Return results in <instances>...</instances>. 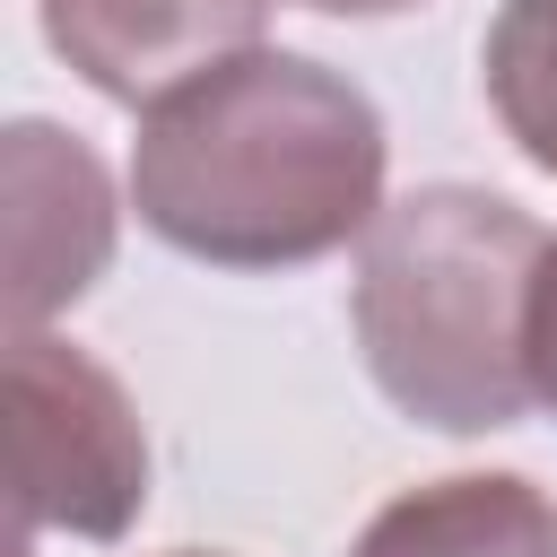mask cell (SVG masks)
Wrapping results in <instances>:
<instances>
[{
    "instance_id": "cell-7",
    "label": "cell",
    "mask_w": 557,
    "mask_h": 557,
    "mask_svg": "<svg viewBox=\"0 0 557 557\" xmlns=\"http://www.w3.org/2000/svg\"><path fill=\"white\" fill-rule=\"evenodd\" d=\"M479 70L505 139L540 174H557V0H505L479 44Z\"/></svg>"
},
{
    "instance_id": "cell-4",
    "label": "cell",
    "mask_w": 557,
    "mask_h": 557,
    "mask_svg": "<svg viewBox=\"0 0 557 557\" xmlns=\"http://www.w3.org/2000/svg\"><path fill=\"white\" fill-rule=\"evenodd\" d=\"M0 183H9V331H44L113 261L122 226L113 174L78 131L26 113L0 131Z\"/></svg>"
},
{
    "instance_id": "cell-10",
    "label": "cell",
    "mask_w": 557,
    "mask_h": 557,
    "mask_svg": "<svg viewBox=\"0 0 557 557\" xmlns=\"http://www.w3.org/2000/svg\"><path fill=\"white\" fill-rule=\"evenodd\" d=\"M165 557H226V548H165Z\"/></svg>"
},
{
    "instance_id": "cell-1",
    "label": "cell",
    "mask_w": 557,
    "mask_h": 557,
    "mask_svg": "<svg viewBox=\"0 0 557 557\" xmlns=\"http://www.w3.org/2000/svg\"><path fill=\"white\" fill-rule=\"evenodd\" d=\"M383 113L313 52H235L139 113L131 209L209 270H305L383 218Z\"/></svg>"
},
{
    "instance_id": "cell-2",
    "label": "cell",
    "mask_w": 557,
    "mask_h": 557,
    "mask_svg": "<svg viewBox=\"0 0 557 557\" xmlns=\"http://www.w3.org/2000/svg\"><path fill=\"white\" fill-rule=\"evenodd\" d=\"M548 235L487 183H418L357 244L348 322L374 392L435 435H496L531 409V278Z\"/></svg>"
},
{
    "instance_id": "cell-5",
    "label": "cell",
    "mask_w": 557,
    "mask_h": 557,
    "mask_svg": "<svg viewBox=\"0 0 557 557\" xmlns=\"http://www.w3.org/2000/svg\"><path fill=\"white\" fill-rule=\"evenodd\" d=\"M44 44L104 96V104H165L174 87L261 52L270 0H35Z\"/></svg>"
},
{
    "instance_id": "cell-6",
    "label": "cell",
    "mask_w": 557,
    "mask_h": 557,
    "mask_svg": "<svg viewBox=\"0 0 557 557\" xmlns=\"http://www.w3.org/2000/svg\"><path fill=\"white\" fill-rule=\"evenodd\" d=\"M348 557H557V496L522 470H453L400 487Z\"/></svg>"
},
{
    "instance_id": "cell-3",
    "label": "cell",
    "mask_w": 557,
    "mask_h": 557,
    "mask_svg": "<svg viewBox=\"0 0 557 557\" xmlns=\"http://www.w3.org/2000/svg\"><path fill=\"white\" fill-rule=\"evenodd\" d=\"M9 461L17 548H35L44 531L122 540L148 505V435L122 374L52 331H9Z\"/></svg>"
},
{
    "instance_id": "cell-8",
    "label": "cell",
    "mask_w": 557,
    "mask_h": 557,
    "mask_svg": "<svg viewBox=\"0 0 557 557\" xmlns=\"http://www.w3.org/2000/svg\"><path fill=\"white\" fill-rule=\"evenodd\" d=\"M522 357H531V400L557 418V235H548L540 278H531V331H522Z\"/></svg>"
},
{
    "instance_id": "cell-9",
    "label": "cell",
    "mask_w": 557,
    "mask_h": 557,
    "mask_svg": "<svg viewBox=\"0 0 557 557\" xmlns=\"http://www.w3.org/2000/svg\"><path fill=\"white\" fill-rule=\"evenodd\" d=\"M296 9H322V17H400L418 0H296Z\"/></svg>"
}]
</instances>
